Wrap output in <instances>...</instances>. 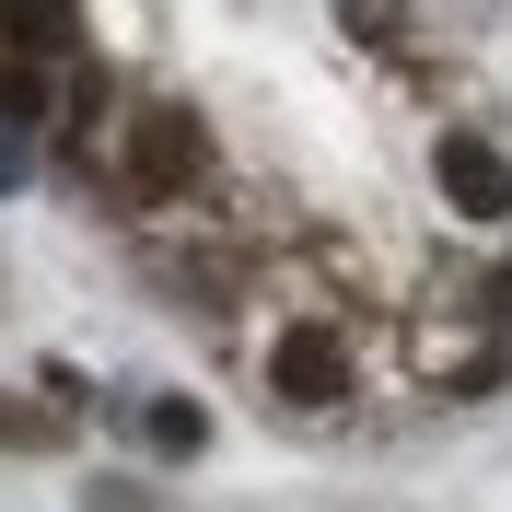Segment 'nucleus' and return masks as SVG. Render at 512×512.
I'll return each mask as SVG.
<instances>
[{
	"mask_svg": "<svg viewBox=\"0 0 512 512\" xmlns=\"http://www.w3.org/2000/svg\"><path fill=\"white\" fill-rule=\"evenodd\" d=\"M128 187L140 198H198L210 187V117L187 94H152L128 117Z\"/></svg>",
	"mask_w": 512,
	"mask_h": 512,
	"instance_id": "1",
	"label": "nucleus"
},
{
	"mask_svg": "<svg viewBox=\"0 0 512 512\" xmlns=\"http://www.w3.org/2000/svg\"><path fill=\"white\" fill-rule=\"evenodd\" d=\"M350 338H338V326L326 315H291L280 338H268V396H280V408H303V419H326V408H350Z\"/></svg>",
	"mask_w": 512,
	"mask_h": 512,
	"instance_id": "2",
	"label": "nucleus"
},
{
	"mask_svg": "<svg viewBox=\"0 0 512 512\" xmlns=\"http://www.w3.org/2000/svg\"><path fill=\"white\" fill-rule=\"evenodd\" d=\"M431 175H443V198L466 222H512V152L489 128H443V140H431Z\"/></svg>",
	"mask_w": 512,
	"mask_h": 512,
	"instance_id": "3",
	"label": "nucleus"
},
{
	"mask_svg": "<svg viewBox=\"0 0 512 512\" xmlns=\"http://www.w3.org/2000/svg\"><path fill=\"white\" fill-rule=\"evenodd\" d=\"M82 47V0H0V59H47L59 70Z\"/></svg>",
	"mask_w": 512,
	"mask_h": 512,
	"instance_id": "4",
	"label": "nucleus"
},
{
	"mask_svg": "<svg viewBox=\"0 0 512 512\" xmlns=\"http://www.w3.org/2000/svg\"><path fill=\"white\" fill-rule=\"evenodd\" d=\"M140 443L152 454H210V408H198V396H152V408H140Z\"/></svg>",
	"mask_w": 512,
	"mask_h": 512,
	"instance_id": "5",
	"label": "nucleus"
},
{
	"mask_svg": "<svg viewBox=\"0 0 512 512\" xmlns=\"http://www.w3.org/2000/svg\"><path fill=\"white\" fill-rule=\"evenodd\" d=\"M47 117V59H0V128H35Z\"/></svg>",
	"mask_w": 512,
	"mask_h": 512,
	"instance_id": "6",
	"label": "nucleus"
},
{
	"mask_svg": "<svg viewBox=\"0 0 512 512\" xmlns=\"http://www.w3.org/2000/svg\"><path fill=\"white\" fill-rule=\"evenodd\" d=\"M35 443H59V419L24 408V396H0V454H35Z\"/></svg>",
	"mask_w": 512,
	"mask_h": 512,
	"instance_id": "7",
	"label": "nucleus"
},
{
	"mask_svg": "<svg viewBox=\"0 0 512 512\" xmlns=\"http://www.w3.org/2000/svg\"><path fill=\"white\" fill-rule=\"evenodd\" d=\"M338 24H350V35H373V47H384V35H396V0H338Z\"/></svg>",
	"mask_w": 512,
	"mask_h": 512,
	"instance_id": "8",
	"label": "nucleus"
}]
</instances>
